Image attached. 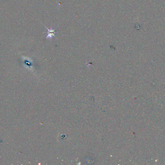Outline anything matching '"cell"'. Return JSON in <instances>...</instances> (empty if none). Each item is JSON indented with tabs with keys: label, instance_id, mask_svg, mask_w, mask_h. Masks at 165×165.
Instances as JSON below:
<instances>
[{
	"label": "cell",
	"instance_id": "cell-1",
	"mask_svg": "<svg viewBox=\"0 0 165 165\" xmlns=\"http://www.w3.org/2000/svg\"><path fill=\"white\" fill-rule=\"evenodd\" d=\"M45 28L47 29V36L46 37L47 39H51L53 37H56V30L53 29L52 28H51L50 29L48 28L47 27H45Z\"/></svg>",
	"mask_w": 165,
	"mask_h": 165
}]
</instances>
